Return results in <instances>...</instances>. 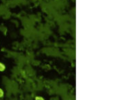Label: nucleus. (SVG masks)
I'll return each mask as SVG.
<instances>
[{"instance_id":"f257e3e1","label":"nucleus","mask_w":122,"mask_h":100,"mask_svg":"<svg viewBox=\"0 0 122 100\" xmlns=\"http://www.w3.org/2000/svg\"><path fill=\"white\" fill-rule=\"evenodd\" d=\"M5 69V65L3 64V63H0V72H4Z\"/></svg>"},{"instance_id":"f03ea898","label":"nucleus","mask_w":122,"mask_h":100,"mask_svg":"<svg viewBox=\"0 0 122 100\" xmlns=\"http://www.w3.org/2000/svg\"><path fill=\"white\" fill-rule=\"evenodd\" d=\"M4 91H3V90L1 89H0V98H1V97H4Z\"/></svg>"}]
</instances>
